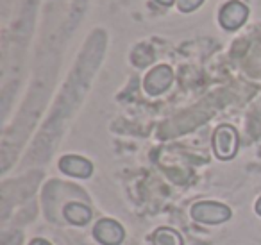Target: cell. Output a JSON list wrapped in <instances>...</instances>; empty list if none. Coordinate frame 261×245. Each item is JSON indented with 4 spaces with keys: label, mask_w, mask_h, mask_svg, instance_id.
<instances>
[{
    "label": "cell",
    "mask_w": 261,
    "mask_h": 245,
    "mask_svg": "<svg viewBox=\"0 0 261 245\" xmlns=\"http://www.w3.org/2000/svg\"><path fill=\"white\" fill-rule=\"evenodd\" d=\"M190 215L195 222L206 224V226H218L227 222L232 216V211L227 204L218 201H200L190 208Z\"/></svg>",
    "instance_id": "cell-1"
},
{
    "label": "cell",
    "mask_w": 261,
    "mask_h": 245,
    "mask_svg": "<svg viewBox=\"0 0 261 245\" xmlns=\"http://www.w3.org/2000/svg\"><path fill=\"white\" fill-rule=\"evenodd\" d=\"M240 138L238 133L232 126H218L213 133V152L218 159L222 161H229L236 156L238 152Z\"/></svg>",
    "instance_id": "cell-2"
},
{
    "label": "cell",
    "mask_w": 261,
    "mask_h": 245,
    "mask_svg": "<svg viewBox=\"0 0 261 245\" xmlns=\"http://www.w3.org/2000/svg\"><path fill=\"white\" fill-rule=\"evenodd\" d=\"M93 238L100 245H120L125 238V231L116 220L100 218L93 227Z\"/></svg>",
    "instance_id": "cell-3"
},
{
    "label": "cell",
    "mask_w": 261,
    "mask_h": 245,
    "mask_svg": "<svg viewBox=\"0 0 261 245\" xmlns=\"http://www.w3.org/2000/svg\"><path fill=\"white\" fill-rule=\"evenodd\" d=\"M172 83H174V72H172V68L167 65H160L147 74L145 81H143V88H145V91L149 95L156 97V95L165 93L172 86Z\"/></svg>",
    "instance_id": "cell-4"
},
{
    "label": "cell",
    "mask_w": 261,
    "mask_h": 245,
    "mask_svg": "<svg viewBox=\"0 0 261 245\" xmlns=\"http://www.w3.org/2000/svg\"><path fill=\"white\" fill-rule=\"evenodd\" d=\"M247 16H249L247 6H243L238 0H232V2H227V4L220 9L218 22H220V26L224 27V29L236 31L238 27H242L243 23H245Z\"/></svg>",
    "instance_id": "cell-5"
},
{
    "label": "cell",
    "mask_w": 261,
    "mask_h": 245,
    "mask_svg": "<svg viewBox=\"0 0 261 245\" xmlns=\"http://www.w3.org/2000/svg\"><path fill=\"white\" fill-rule=\"evenodd\" d=\"M59 170H61L65 176L88 179V177H91V174H93V165H91L90 159L81 158V156H75V154H68L59 159Z\"/></svg>",
    "instance_id": "cell-6"
},
{
    "label": "cell",
    "mask_w": 261,
    "mask_h": 245,
    "mask_svg": "<svg viewBox=\"0 0 261 245\" xmlns=\"http://www.w3.org/2000/svg\"><path fill=\"white\" fill-rule=\"evenodd\" d=\"M63 216L68 220L72 226H86L91 220L93 213H91V208L83 202H68L63 208Z\"/></svg>",
    "instance_id": "cell-7"
},
{
    "label": "cell",
    "mask_w": 261,
    "mask_h": 245,
    "mask_svg": "<svg viewBox=\"0 0 261 245\" xmlns=\"http://www.w3.org/2000/svg\"><path fill=\"white\" fill-rule=\"evenodd\" d=\"M154 245H182V236L172 227H158L152 233Z\"/></svg>",
    "instance_id": "cell-8"
},
{
    "label": "cell",
    "mask_w": 261,
    "mask_h": 245,
    "mask_svg": "<svg viewBox=\"0 0 261 245\" xmlns=\"http://www.w3.org/2000/svg\"><path fill=\"white\" fill-rule=\"evenodd\" d=\"M204 0H177V6L182 13H190L193 9H197L200 4H202Z\"/></svg>",
    "instance_id": "cell-9"
},
{
    "label": "cell",
    "mask_w": 261,
    "mask_h": 245,
    "mask_svg": "<svg viewBox=\"0 0 261 245\" xmlns=\"http://www.w3.org/2000/svg\"><path fill=\"white\" fill-rule=\"evenodd\" d=\"M29 245H52V243L47 240H43V238H34V240H31Z\"/></svg>",
    "instance_id": "cell-10"
},
{
    "label": "cell",
    "mask_w": 261,
    "mask_h": 245,
    "mask_svg": "<svg viewBox=\"0 0 261 245\" xmlns=\"http://www.w3.org/2000/svg\"><path fill=\"white\" fill-rule=\"evenodd\" d=\"M254 209H256V213H257V215L261 216V197H259V199H257V201H256V204H254Z\"/></svg>",
    "instance_id": "cell-11"
},
{
    "label": "cell",
    "mask_w": 261,
    "mask_h": 245,
    "mask_svg": "<svg viewBox=\"0 0 261 245\" xmlns=\"http://www.w3.org/2000/svg\"><path fill=\"white\" fill-rule=\"evenodd\" d=\"M158 4H161V6H172L174 4V0H156Z\"/></svg>",
    "instance_id": "cell-12"
}]
</instances>
